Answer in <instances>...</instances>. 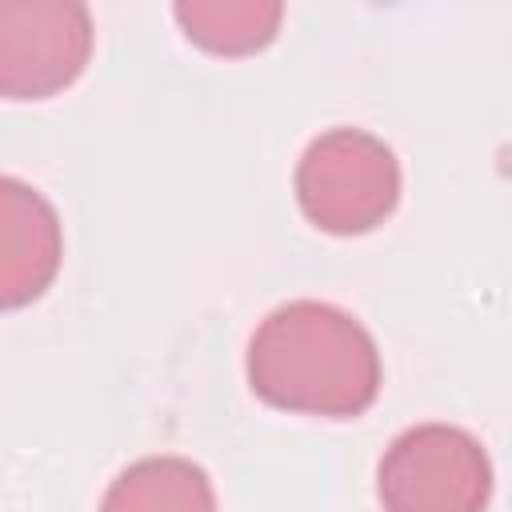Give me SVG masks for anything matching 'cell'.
Instances as JSON below:
<instances>
[{"instance_id":"5b68a950","label":"cell","mask_w":512,"mask_h":512,"mask_svg":"<svg viewBox=\"0 0 512 512\" xmlns=\"http://www.w3.org/2000/svg\"><path fill=\"white\" fill-rule=\"evenodd\" d=\"M64 260V224L28 180L0 176V312L40 300Z\"/></svg>"},{"instance_id":"8992f818","label":"cell","mask_w":512,"mask_h":512,"mask_svg":"<svg viewBox=\"0 0 512 512\" xmlns=\"http://www.w3.org/2000/svg\"><path fill=\"white\" fill-rule=\"evenodd\" d=\"M100 512H220L208 472L184 456H144L104 492Z\"/></svg>"},{"instance_id":"3957f363","label":"cell","mask_w":512,"mask_h":512,"mask_svg":"<svg viewBox=\"0 0 512 512\" xmlns=\"http://www.w3.org/2000/svg\"><path fill=\"white\" fill-rule=\"evenodd\" d=\"M384 512H484L492 464L480 440L456 424H416L400 432L376 468Z\"/></svg>"},{"instance_id":"277c9868","label":"cell","mask_w":512,"mask_h":512,"mask_svg":"<svg viewBox=\"0 0 512 512\" xmlns=\"http://www.w3.org/2000/svg\"><path fill=\"white\" fill-rule=\"evenodd\" d=\"M92 16L76 0H0V96L44 100L80 80Z\"/></svg>"},{"instance_id":"52a82bcc","label":"cell","mask_w":512,"mask_h":512,"mask_svg":"<svg viewBox=\"0 0 512 512\" xmlns=\"http://www.w3.org/2000/svg\"><path fill=\"white\" fill-rule=\"evenodd\" d=\"M172 16L196 48L212 56H252L276 40L284 4L276 0H180Z\"/></svg>"},{"instance_id":"6da1fadb","label":"cell","mask_w":512,"mask_h":512,"mask_svg":"<svg viewBox=\"0 0 512 512\" xmlns=\"http://www.w3.org/2000/svg\"><path fill=\"white\" fill-rule=\"evenodd\" d=\"M380 380L384 368L372 332L324 300L272 308L248 340V384L280 412L348 420L376 404Z\"/></svg>"},{"instance_id":"7a4b0ae2","label":"cell","mask_w":512,"mask_h":512,"mask_svg":"<svg viewBox=\"0 0 512 512\" xmlns=\"http://www.w3.org/2000/svg\"><path fill=\"white\" fill-rule=\"evenodd\" d=\"M296 200L320 232L364 236L400 200L396 152L364 128H328L296 164Z\"/></svg>"}]
</instances>
